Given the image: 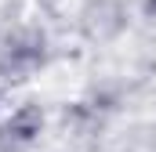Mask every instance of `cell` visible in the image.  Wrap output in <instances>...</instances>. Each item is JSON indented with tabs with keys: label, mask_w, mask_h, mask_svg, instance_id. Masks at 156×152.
<instances>
[{
	"label": "cell",
	"mask_w": 156,
	"mask_h": 152,
	"mask_svg": "<svg viewBox=\"0 0 156 152\" xmlns=\"http://www.w3.org/2000/svg\"><path fill=\"white\" fill-rule=\"evenodd\" d=\"M44 130H47V109L37 98H26L7 116H0V152H33Z\"/></svg>",
	"instance_id": "2"
},
{
	"label": "cell",
	"mask_w": 156,
	"mask_h": 152,
	"mask_svg": "<svg viewBox=\"0 0 156 152\" xmlns=\"http://www.w3.org/2000/svg\"><path fill=\"white\" fill-rule=\"evenodd\" d=\"M142 15H145L149 22H156V0H142Z\"/></svg>",
	"instance_id": "3"
},
{
	"label": "cell",
	"mask_w": 156,
	"mask_h": 152,
	"mask_svg": "<svg viewBox=\"0 0 156 152\" xmlns=\"http://www.w3.org/2000/svg\"><path fill=\"white\" fill-rule=\"evenodd\" d=\"M4 94H7V87H4V80H0V105H4Z\"/></svg>",
	"instance_id": "4"
},
{
	"label": "cell",
	"mask_w": 156,
	"mask_h": 152,
	"mask_svg": "<svg viewBox=\"0 0 156 152\" xmlns=\"http://www.w3.org/2000/svg\"><path fill=\"white\" fill-rule=\"evenodd\" d=\"M51 62V40L40 26H15L7 33H0V80L4 87H22L29 80H37Z\"/></svg>",
	"instance_id": "1"
}]
</instances>
